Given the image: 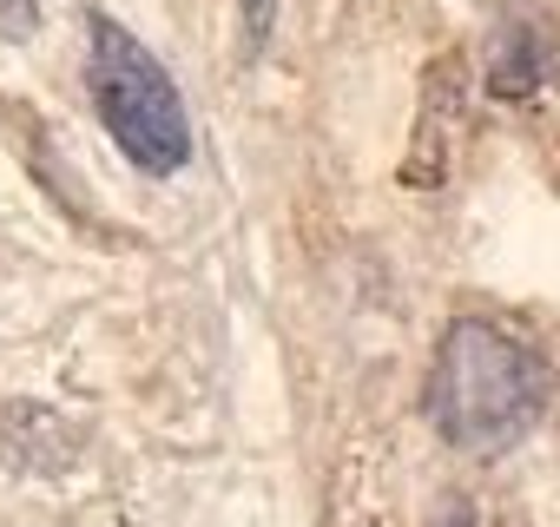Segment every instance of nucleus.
Here are the masks:
<instances>
[{
    "instance_id": "4",
    "label": "nucleus",
    "mask_w": 560,
    "mask_h": 527,
    "mask_svg": "<svg viewBox=\"0 0 560 527\" xmlns=\"http://www.w3.org/2000/svg\"><path fill=\"white\" fill-rule=\"evenodd\" d=\"M237 14H244V47L264 54V40L277 27V0H237Z\"/></svg>"
},
{
    "instance_id": "2",
    "label": "nucleus",
    "mask_w": 560,
    "mask_h": 527,
    "mask_svg": "<svg viewBox=\"0 0 560 527\" xmlns=\"http://www.w3.org/2000/svg\"><path fill=\"white\" fill-rule=\"evenodd\" d=\"M86 93H93V113H100L106 139L145 178L185 172V159H191V119H185L178 80L113 14H93L86 21Z\"/></svg>"
},
{
    "instance_id": "5",
    "label": "nucleus",
    "mask_w": 560,
    "mask_h": 527,
    "mask_svg": "<svg viewBox=\"0 0 560 527\" xmlns=\"http://www.w3.org/2000/svg\"><path fill=\"white\" fill-rule=\"evenodd\" d=\"M40 27V8L34 0H0V40H27Z\"/></svg>"
},
{
    "instance_id": "3",
    "label": "nucleus",
    "mask_w": 560,
    "mask_h": 527,
    "mask_svg": "<svg viewBox=\"0 0 560 527\" xmlns=\"http://www.w3.org/2000/svg\"><path fill=\"white\" fill-rule=\"evenodd\" d=\"M540 40L527 34V27H514L508 40H501V54H494V67H488V86L501 93V99H527L534 86H540Z\"/></svg>"
},
{
    "instance_id": "1",
    "label": "nucleus",
    "mask_w": 560,
    "mask_h": 527,
    "mask_svg": "<svg viewBox=\"0 0 560 527\" xmlns=\"http://www.w3.org/2000/svg\"><path fill=\"white\" fill-rule=\"evenodd\" d=\"M553 376L540 350L488 317H455L429 363V422L462 455H501L547 415Z\"/></svg>"
},
{
    "instance_id": "6",
    "label": "nucleus",
    "mask_w": 560,
    "mask_h": 527,
    "mask_svg": "<svg viewBox=\"0 0 560 527\" xmlns=\"http://www.w3.org/2000/svg\"><path fill=\"white\" fill-rule=\"evenodd\" d=\"M435 527H481V514H475L468 501H455V507H442V514H435Z\"/></svg>"
}]
</instances>
